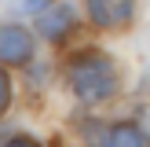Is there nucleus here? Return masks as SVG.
<instances>
[{"label":"nucleus","mask_w":150,"mask_h":147,"mask_svg":"<svg viewBox=\"0 0 150 147\" xmlns=\"http://www.w3.org/2000/svg\"><path fill=\"white\" fill-rule=\"evenodd\" d=\"M66 85L77 96L81 103H106L117 96L121 88V74H117V63L99 48H84L70 59L66 66Z\"/></svg>","instance_id":"obj_1"},{"label":"nucleus","mask_w":150,"mask_h":147,"mask_svg":"<svg viewBox=\"0 0 150 147\" xmlns=\"http://www.w3.org/2000/svg\"><path fill=\"white\" fill-rule=\"evenodd\" d=\"M77 26H81V15H77V7H73L70 0H51V4L37 15V33L48 44H62Z\"/></svg>","instance_id":"obj_2"},{"label":"nucleus","mask_w":150,"mask_h":147,"mask_svg":"<svg viewBox=\"0 0 150 147\" xmlns=\"http://www.w3.org/2000/svg\"><path fill=\"white\" fill-rule=\"evenodd\" d=\"M0 63L29 66L33 63V33L18 22H0Z\"/></svg>","instance_id":"obj_3"},{"label":"nucleus","mask_w":150,"mask_h":147,"mask_svg":"<svg viewBox=\"0 0 150 147\" xmlns=\"http://www.w3.org/2000/svg\"><path fill=\"white\" fill-rule=\"evenodd\" d=\"M84 11L99 29H125L136 19V0H84Z\"/></svg>","instance_id":"obj_4"},{"label":"nucleus","mask_w":150,"mask_h":147,"mask_svg":"<svg viewBox=\"0 0 150 147\" xmlns=\"http://www.w3.org/2000/svg\"><path fill=\"white\" fill-rule=\"evenodd\" d=\"M103 147H150V140L139 129V121H121V125L106 129V143Z\"/></svg>","instance_id":"obj_5"},{"label":"nucleus","mask_w":150,"mask_h":147,"mask_svg":"<svg viewBox=\"0 0 150 147\" xmlns=\"http://www.w3.org/2000/svg\"><path fill=\"white\" fill-rule=\"evenodd\" d=\"M51 0H4V7L11 15H40Z\"/></svg>","instance_id":"obj_6"},{"label":"nucleus","mask_w":150,"mask_h":147,"mask_svg":"<svg viewBox=\"0 0 150 147\" xmlns=\"http://www.w3.org/2000/svg\"><path fill=\"white\" fill-rule=\"evenodd\" d=\"M11 107V77H7V70L0 66V114Z\"/></svg>","instance_id":"obj_7"},{"label":"nucleus","mask_w":150,"mask_h":147,"mask_svg":"<svg viewBox=\"0 0 150 147\" xmlns=\"http://www.w3.org/2000/svg\"><path fill=\"white\" fill-rule=\"evenodd\" d=\"M4 147H40L33 136H11V140H4Z\"/></svg>","instance_id":"obj_8"},{"label":"nucleus","mask_w":150,"mask_h":147,"mask_svg":"<svg viewBox=\"0 0 150 147\" xmlns=\"http://www.w3.org/2000/svg\"><path fill=\"white\" fill-rule=\"evenodd\" d=\"M136 121H139V129H143V132H146V140H150V107L139 110V118H136Z\"/></svg>","instance_id":"obj_9"}]
</instances>
